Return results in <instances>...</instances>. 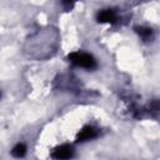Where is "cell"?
<instances>
[{
	"label": "cell",
	"mask_w": 160,
	"mask_h": 160,
	"mask_svg": "<svg viewBox=\"0 0 160 160\" xmlns=\"http://www.w3.org/2000/svg\"><path fill=\"white\" fill-rule=\"evenodd\" d=\"M60 35L52 26L39 29L30 35L24 45V52L29 59L45 60L51 58L59 48Z\"/></svg>",
	"instance_id": "6da1fadb"
},
{
	"label": "cell",
	"mask_w": 160,
	"mask_h": 160,
	"mask_svg": "<svg viewBox=\"0 0 160 160\" xmlns=\"http://www.w3.org/2000/svg\"><path fill=\"white\" fill-rule=\"evenodd\" d=\"M68 61L71 62L74 66L82 68L86 70H94L98 68V62L95 58L85 51H72L68 55Z\"/></svg>",
	"instance_id": "7a4b0ae2"
},
{
	"label": "cell",
	"mask_w": 160,
	"mask_h": 160,
	"mask_svg": "<svg viewBox=\"0 0 160 160\" xmlns=\"http://www.w3.org/2000/svg\"><path fill=\"white\" fill-rule=\"evenodd\" d=\"M54 88L61 91H71V92L81 91L79 80L71 75H59L54 81Z\"/></svg>",
	"instance_id": "3957f363"
},
{
	"label": "cell",
	"mask_w": 160,
	"mask_h": 160,
	"mask_svg": "<svg viewBox=\"0 0 160 160\" xmlns=\"http://www.w3.org/2000/svg\"><path fill=\"white\" fill-rule=\"evenodd\" d=\"M96 19L99 22L104 24H118L121 18L115 9H102L98 12Z\"/></svg>",
	"instance_id": "277c9868"
},
{
	"label": "cell",
	"mask_w": 160,
	"mask_h": 160,
	"mask_svg": "<svg viewBox=\"0 0 160 160\" xmlns=\"http://www.w3.org/2000/svg\"><path fill=\"white\" fill-rule=\"evenodd\" d=\"M99 135H100V130L96 126H94V125H86L76 135V141L78 142L90 141L92 139H96Z\"/></svg>",
	"instance_id": "5b68a950"
},
{
	"label": "cell",
	"mask_w": 160,
	"mask_h": 160,
	"mask_svg": "<svg viewBox=\"0 0 160 160\" xmlns=\"http://www.w3.org/2000/svg\"><path fill=\"white\" fill-rule=\"evenodd\" d=\"M75 155V150L71 145L69 144H62L56 146L52 151H51V158L58 159V160H62V159H70Z\"/></svg>",
	"instance_id": "8992f818"
},
{
	"label": "cell",
	"mask_w": 160,
	"mask_h": 160,
	"mask_svg": "<svg viewBox=\"0 0 160 160\" xmlns=\"http://www.w3.org/2000/svg\"><path fill=\"white\" fill-rule=\"evenodd\" d=\"M135 32L140 36V39L145 42H149V41H152L154 39V30L151 28H148V26H135Z\"/></svg>",
	"instance_id": "52a82bcc"
},
{
	"label": "cell",
	"mask_w": 160,
	"mask_h": 160,
	"mask_svg": "<svg viewBox=\"0 0 160 160\" xmlns=\"http://www.w3.org/2000/svg\"><path fill=\"white\" fill-rule=\"evenodd\" d=\"M25 154H26V146L21 142L16 144L11 150V155L15 158H22V156H25Z\"/></svg>",
	"instance_id": "ba28073f"
},
{
	"label": "cell",
	"mask_w": 160,
	"mask_h": 160,
	"mask_svg": "<svg viewBox=\"0 0 160 160\" xmlns=\"http://www.w3.org/2000/svg\"><path fill=\"white\" fill-rule=\"evenodd\" d=\"M76 1H78V0H61V4H62V6H64V9H65L66 11H69V10H71V9L74 8V5H75Z\"/></svg>",
	"instance_id": "9c48e42d"
}]
</instances>
